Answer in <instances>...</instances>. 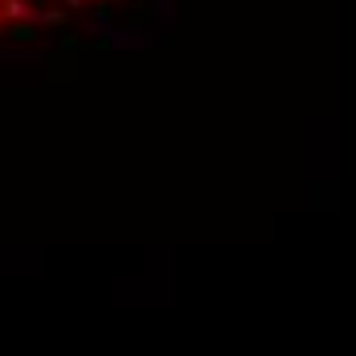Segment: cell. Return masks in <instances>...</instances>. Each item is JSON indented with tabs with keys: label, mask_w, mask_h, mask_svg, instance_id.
Listing matches in <instances>:
<instances>
[{
	"label": "cell",
	"mask_w": 356,
	"mask_h": 356,
	"mask_svg": "<svg viewBox=\"0 0 356 356\" xmlns=\"http://www.w3.org/2000/svg\"><path fill=\"white\" fill-rule=\"evenodd\" d=\"M4 21H25V25H37L41 29V8L29 4V0H4Z\"/></svg>",
	"instance_id": "obj_1"
},
{
	"label": "cell",
	"mask_w": 356,
	"mask_h": 356,
	"mask_svg": "<svg viewBox=\"0 0 356 356\" xmlns=\"http://www.w3.org/2000/svg\"><path fill=\"white\" fill-rule=\"evenodd\" d=\"M140 41H143V37H140L136 25H123V29L115 25V33H111L107 41H99V45H107V49H131V45H140Z\"/></svg>",
	"instance_id": "obj_2"
},
{
	"label": "cell",
	"mask_w": 356,
	"mask_h": 356,
	"mask_svg": "<svg viewBox=\"0 0 356 356\" xmlns=\"http://www.w3.org/2000/svg\"><path fill=\"white\" fill-rule=\"evenodd\" d=\"M82 33H90V37H99V41H107V37L115 33V21H111V13H95V17L82 25Z\"/></svg>",
	"instance_id": "obj_3"
},
{
	"label": "cell",
	"mask_w": 356,
	"mask_h": 356,
	"mask_svg": "<svg viewBox=\"0 0 356 356\" xmlns=\"http://www.w3.org/2000/svg\"><path fill=\"white\" fill-rule=\"evenodd\" d=\"M4 33L13 37V41H21V45H33L37 37V25H25V21H4Z\"/></svg>",
	"instance_id": "obj_4"
},
{
	"label": "cell",
	"mask_w": 356,
	"mask_h": 356,
	"mask_svg": "<svg viewBox=\"0 0 356 356\" xmlns=\"http://www.w3.org/2000/svg\"><path fill=\"white\" fill-rule=\"evenodd\" d=\"M66 25V8H41V29H62Z\"/></svg>",
	"instance_id": "obj_5"
},
{
	"label": "cell",
	"mask_w": 356,
	"mask_h": 356,
	"mask_svg": "<svg viewBox=\"0 0 356 356\" xmlns=\"http://www.w3.org/2000/svg\"><path fill=\"white\" fill-rule=\"evenodd\" d=\"M152 8H156V13H172V8H177V0H156Z\"/></svg>",
	"instance_id": "obj_6"
},
{
	"label": "cell",
	"mask_w": 356,
	"mask_h": 356,
	"mask_svg": "<svg viewBox=\"0 0 356 356\" xmlns=\"http://www.w3.org/2000/svg\"><path fill=\"white\" fill-rule=\"evenodd\" d=\"M82 4H86V0H66V8H82Z\"/></svg>",
	"instance_id": "obj_7"
},
{
	"label": "cell",
	"mask_w": 356,
	"mask_h": 356,
	"mask_svg": "<svg viewBox=\"0 0 356 356\" xmlns=\"http://www.w3.org/2000/svg\"><path fill=\"white\" fill-rule=\"evenodd\" d=\"M0 25H4V8H0Z\"/></svg>",
	"instance_id": "obj_8"
},
{
	"label": "cell",
	"mask_w": 356,
	"mask_h": 356,
	"mask_svg": "<svg viewBox=\"0 0 356 356\" xmlns=\"http://www.w3.org/2000/svg\"><path fill=\"white\" fill-rule=\"evenodd\" d=\"M0 4H4V0H0Z\"/></svg>",
	"instance_id": "obj_9"
}]
</instances>
